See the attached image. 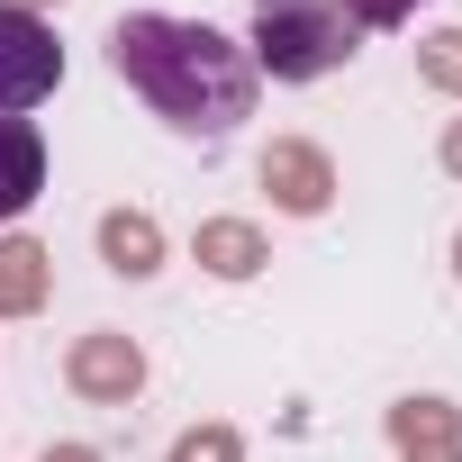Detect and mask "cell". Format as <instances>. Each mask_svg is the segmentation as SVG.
Segmentation results:
<instances>
[{"mask_svg": "<svg viewBox=\"0 0 462 462\" xmlns=\"http://www.w3.org/2000/svg\"><path fill=\"white\" fill-rule=\"evenodd\" d=\"M354 10L345 0H254V73L273 82H318L354 55Z\"/></svg>", "mask_w": 462, "mask_h": 462, "instance_id": "7a4b0ae2", "label": "cell"}, {"mask_svg": "<svg viewBox=\"0 0 462 462\" xmlns=\"http://www.w3.org/2000/svg\"><path fill=\"white\" fill-rule=\"evenodd\" d=\"M172 462H245V444H236V426L208 417V426H190V435L172 444Z\"/></svg>", "mask_w": 462, "mask_h": 462, "instance_id": "8fae6325", "label": "cell"}, {"mask_svg": "<svg viewBox=\"0 0 462 462\" xmlns=\"http://www.w3.org/2000/svg\"><path fill=\"white\" fill-rule=\"evenodd\" d=\"M100 254H109V273L145 282V273L163 263V226H154L145 208H109V217H100Z\"/></svg>", "mask_w": 462, "mask_h": 462, "instance_id": "9c48e42d", "label": "cell"}, {"mask_svg": "<svg viewBox=\"0 0 462 462\" xmlns=\"http://www.w3.org/2000/svg\"><path fill=\"white\" fill-rule=\"evenodd\" d=\"M444 172H462V118L444 127Z\"/></svg>", "mask_w": 462, "mask_h": 462, "instance_id": "5bb4252c", "label": "cell"}, {"mask_svg": "<svg viewBox=\"0 0 462 462\" xmlns=\"http://www.w3.org/2000/svg\"><path fill=\"white\" fill-rule=\"evenodd\" d=\"M190 254H199L217 282H254V273H263V236H254L245 217H208L199 236H190Z\"/></svg>", "mask_w": 462, "mask_h": 462, "instance_id": "30bf717a", "label": "cell"}, {"mask_svg": "<svg viewBox=\"0 0 462 462\" xmlns=\"http://www.w3.org/2000/svg\"><path fill=\"white\" fill-rule=\"evenodd\" d=\"M109 64L127 91H145L181 136H226L245 109H254V55L226 46L208 19H163V10H136L109 28Z\"/></svg>", "mask_w": 462, "mask_h": 462, "instance_id": "6da1fadb", "label": "cell"}, {"mask_svg": "<svg viewBox=\"0 0 462 462\" xmlns=\"http://www.w3.org/2000/svg\"><path fill=\"white\" fill-rule=\"evenodd\" d=\"M345 10H354V28H399L417 0H345Z\"/></svg>", "mask_w": 462, "mask_h": 462, "instance_id": "4fadbf2b", "label": "cell"}, {"mask_svg": "<svg viewBox=\"0 0 462 462\" xmlns=\"http://www.w3.org/2000/svg\"><path fill=\"white\" fill-rule=\"evenodd\" d=\"M263 190H273L291 217H318V208L336 199V163H327L318 145H300V136H273V145H263Z\"/></svg>", "mask_w": 462, "mask_h": 462, "instance_id": "5b68a950", "label": "cell"}, {"mask_svg": "<svg viewBox=\"0 0 462 462\" xmlns=\"http://www.w3.org/2000/svg\"><path fill=\"white\" fill-rule=\"evenodd\" d=\"M426 82L435 91H462V28H435L426 37Z\"/></svg>", "mask_w": 462, "mask_h": 462, "instance_id": "7c38bea8", "label": "cell"}, {"mask_svg": "<svg viewBox=\"0 0 462 462\" xmlns=\"http://www.w3.org/2000/svg\"><path fill=\"white\" fill-rule=\"evenodd\" d=\"M10 10H28V19H37V10H55V0H10Z\"/></svg>", "mask_w": 462, "mask_h": 462, "instance_id": "2e32d148", "label": "cell"}, {"mask_svg": "<svg viewBox=\"0 0 462 462\" xmlns=\"http://www.w3.org/2000/svg\"><path fill=\"white\" fill-rule=\"evenodd\" d=\"M46 462H100V453H91V444H55Z\"/></svg>", "mask_w": 462, "mask_h": 462, "instance_id": "9a60e30c", "label": "cell"}, {"mask_svg": "<svg viewBox=\"0 0 462 462\" xmlns=\"http://www.w3.org/2000/svg\"><path fill=\"white\" fill-rule=\"evenodd\" d=\"M64 381H73L82 399H100V408H127V399L145 390V354H136V336L100 327V336H82V345L64 354Z\"/></svg>", "mask_w": 462, "mask_h": 462, "instance_id": "277c9868", "label": "cell"}, {"mask_svg": "<svg viewBox=\"0 0 462 462\" xmlns=\"http://www.w3.org/2000/svg\"><path fill=\"white\" fill-rule=\"evenodd\" d=\"M46 190V136L28 118H0V217H19Z\"/></svg>", "mask_w": 462, "mask_h": 462, "instance_id": "52a82bcc", "label": "cell"}, {"mask_svg": "<svg viewBox=\"0 0 462 462\" xmlns=\"http://www.w3.org/2000/svg\"><path fill=\"white\" fill-rule=\"evenodd\" d=\"M55 82H64V46H55V28L0 0V118L37 109Z\"/></svg>", "mask_w": 462, "mask_h": 462, "instance_id": "3957f363", "label": "cell"}, {"mask_svg": "<svg viewBox=\"0 0 462 462\" xmlns=\"http://www.w3.org/2000/svg\"><path fill=\"white\" fill-rule=\"evenodd\" d=\"M453 273H462V236H453Z\"/></svg>", "mask_w": 462, "mask_h": 462, "instance_id": "e0dca14e", "label": "cell"}, {"mask_svg": "<svg viewBox=\"0 0 462 462\" xmlns=\"http://www.w3.org/2000/svg\"><path fill=\"white\" fill-rule=\"evenodd\" d=\"M46 282H55V254L37 236H0V318L46 309Z\"/></svg>", "mask_w": 462, "mask_h": 462, "instance_id": "ba28073f", "label": "cell"}, {"mask_svg": "<svg viewBox=\"0 0 462 462\" xmlns=\"http://www.w3.org/2000/svg\"><path fill=\"white\" fill-rule=\"evenodd\" d=\"M390 444H399V462H462L453 399H399L390 408Z\"/></svg>", "mask_w": 462, "mask_h": 462, "instance_id": "8992f818", "label": "cell"}]
</instances>
